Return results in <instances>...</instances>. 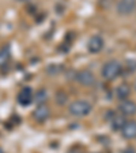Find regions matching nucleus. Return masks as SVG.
I'll list each match as a JSON object with an SVG mask.
<instances>
[{
    "label": "nucleus",
    "instance_id": "obj_8",
    "mask_svg": "<svg viewBox=\"0 0 136 153\" xmlns=\"http://www.w3.org/2000/svg\"><path fill=\"white\" fill-rule=\"evenodd\" d=\"M33 100H34V94H33V90L30 87H25V88H22L19 91V94H18V102H19V104L27 106Z\"/></svg>",
    "mask_w": 136,
    "mask_h": 153
},
{
    "label": "nucleus",
    "instance_id": "obj_10",
    "mask_svg": "<svg viewBox=\"0 0 136 153\" xmlns=\"http://www.w3.org/2000/svg\"><path fill=\"white\" fill-rule=\"evenodd\" d=\"M10 61H11V49H10L8 45H4L0 49V68L7 67Z\"/></svg>",
    "mask_w": 136,
    "mask_h": 153
},
{
    "label": "nucleus",
    "instance_id": "obj_3",
    "mask_svg": "<svg viewBox=\"0 0 136 153\" xmlns=\"http://www.w3.org/2000/svg\"><path fill=\"white\" fill-rule=\"evenodd\" d=\"M75 80L84 87H91L95 83V76H94V73L91 72V71L82 69L75 73Z\"/></svg>",
    "mask_w": 136,
    "mask_h": 153
},
{
    "label": "nucleus",
    "instance_id": "obj_16",
    "mask_svg": "<svg viewBox=\"0 0 136 153\" xmlns=\"http://www.w3.org/2000/svg\"><path fill=\"white\" fill-rule=\"evenodd\" d=\"M17 1H29V0H17Z\"/></svg>",
    "mask_w": 136,
    "mask_h": 153
},
{
    "label": "nucleus",
    "instance_id": "obj_4",
    "mask_svg": "<svg viewBox=\"0 0 136 153\" xmlns=\"http://www.w3.org/2000/svg\"><path fill=\"white\" fill-rule=\"evenodd\" d=\"M116 10L120 15L127 16L136 11V0H119Z\"/></svg>",
    "mask_w": 136,
    "mask_h": 153
},
{
    "label": "nucleus",
    "instance_id": "obj_7",
    "mask_svg": "<svg viewBox=\"0 0 136 153\" xmlns=\"http://www.w3.org/2000/svg\"><path fill=\"white\" fill-rule=\"evenodd\" d=\"M119 111L125 117L135 115L136 114V103L133 100H129V99L121 100L119 104Z\"/></svg>",
    "mask_w": 136,
    "mask_h": 153
},
{
    "label": "nucleus",
    "instance_id": "obj_13",
    "mask_svg": "<svg viewBox=\"0 0 136 153\" xmlns=\"http://www.w3.org/2000/svg\"><path fill=\"white\" fill-rule=\"evenodd\" d=\"M110 123H112V126H113L114 130H121V127L124 126L125 121H124L122 117H113V119L110 121Z\"/></svg>",
    "mask_w": 136,
    "mask_h": 153
},
{
    "label": "nucleus",
    "instance_id": "obj_5",
    "mask_svg": "<svg viewBox=\"0 0 136 153\" xmlns=\"http://www.w3.org/2000/svg\"><path fill=\"white\" fill-rule=\"evenodd\" d=\"M105 46V41L101 35H93L87 42V50L90 53H99Z\"/></svg>",
    "mask_w": 136,
    "mask_h": 153
},
{
    "label": "nucleus",
    "instance_id": "obj_11",
    "mask_svg": "<svg viewBox=\"0 0 136 153\" xmlns=\"http://www.w3.org/2000/svg\"><path fill=\"white\" fill-rule=\"evenodd\" d=\"M129 94H131V87L128 85V84H120V85L116 88V96H117V99H120V100L128 99Z\"/></svg>",
    "mask_w": 136,
    "mask_h": 153
},
{
    "label": "nucleus",
    "instance_id": "obj_15",
    "mask_svg": "<svg viewBox=\"0 0 136 153\" xmlns=\"http://www.w3.org/2000/svg\"><path fill=\"white\" fill-rule=\"evenodd\" d=\"M68 153H82V152H79V150H76V149H71Z\"/></svg>",
    "mask_w": 136,
    "mask_h": 153
},
{
    "label": "nucleus",
    "instance_id": "obj_1",
    "mask_svg": "<svg viewBox=\"0 0 136 153\" xmlns=\"http://www.w3.org/2000/svg\"><path fill=\"white\" fill-rule=\"evenodd\" d=\"M93 110V106L91 103L87 100H75L68 106V113L72 117H76V118H80V117H86L89 115Z\"/></svg>",
    "mask_w": 136,
    "mask_h": 153
},
{
    "label": "nucleus",
    "instance_id": "obj_17",
    "mask_svg": "<svg viewBox=\"0 0 136 153\" xmlns=\"http://www.w3.org/2000/svg\"><path fill=\"white\" fill-rule=\"evenodd\" d=\"M133 87H135V90H136V80H135V85H133Z\"/></svg>",
    "mask_w": 136,
    "mask_h": 153
},
{
    "label": "nucleus",
    "instance_id": "obj_2",
    "mask_svg": "<svg viewBox=\"0 0 136 153\" xmlns=\"http://www.w3.org/2000/svg\"><path fill=\"white\" fill-rule=\"evenodd\" d=\"M121 71H122V65L120 64V61L110 60L107 62H105V65L102 67V77L105 80H114L121 73Z\"/></svg>",
    "mask_w": 136,
    "mask_h": 153
},
{
    "label": "nucleus",
    "instance_id": "obj_14",
    "mask_svg": "<svg viewBox=\"0 0 136 153\" xmlns=\"http://www.w3.org/2000/svg\"><path fill=\"white\" fill-rule=\"evenodd\" d=\"M122 153H135V149H133V148H127Z\"/></svg>",
    "mask_w": 136,
    "mask_h": 153
},
{
    "label": "nucleus",
    "instance_id": "obj_9",
    "mask_svg": "<svg viewBox=\"0 0 136 153\" xmlns=\"http://www.w3.org/2000/svg\"><path fill=\"white\" fill-rule=\"evenodd\" d=\"M121 134L124 138L133 140L136 138V121H125L124 126L121 127Z\"/></svg>",
    "mask_w": 136,
    "mask_h": 153
},
{
    "label": "nucleus",
    "instance_id": "obj_12",
    "mask_svg": "<svg viewBox=\"0 0 136 153\" xmlns=\"http://www.w3.org/2000/svg\"><path fill=\"white\" fill-rule=\"evenodd\" d=\"M47 98H48V94H47V91H45V90H40L34 95V100L37 102L38 104H45V102H47Z\"/></svg>",
    "mask_w": 136,
    "mask_h": 153
},
{
    "label": "nucleus",
    "instance_id": "obj_6",
    "mask_svg": "<svg viewBox=\"0 0 136 153\" xmlns=\"http://www.w3.org/2000/svg\"><path fill=\"white\" fill-rule=\"evenodd\" d=\"M50 117V108L47 104H38L35 107V110L33 111V118L37 122H45Z\"/></svg>",
    "mask_w": 136,
    "mask_h": 153
}]
</instances>
